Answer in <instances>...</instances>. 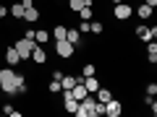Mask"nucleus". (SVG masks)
<instances>
[{
    "instance_id": "1",
    "label": "nucleus",
    "mask_w": 157,
    "mask_h": 117,
    "mask_svg": "<svg viewBox=\"0 0 157 117\" xmlns=\"http://www.w3.org/2000/svg\"><path fill=\"white\" fill-rule=\"evenodd\" d=\"M0 89L6 91V94H26V81H24V76H18L16 70L3 68V70H0Z\"/></svg>"
},
{
    "instance_id": "2",
    "label": "nucleus",
    "mask_w": 157,
    "mask_h": 117,
    "mask_svg": "<svg viewBox=\"0 0 157 117\" xmlns=\"http://www.w3.org/2000/svg\"><path fill=\"white\" fill-rule=\"evenodd\" d=\"M73 115H78V117H94V115H97V101L89 99V96H86V99H81Z\"/></svg>"
},
{
    "instance_id": "3",
    "label": "nucleus",
    "mask_w": 157,
    "mask_h": 117,
    "mask_svg": "<svg viewBox=\"0 0 157 117\" xmlns=\"http://www.w3.org/2000/svg\"><path fill=\"white\" fill-rule=\"evenodd\" d=\"M34 44H37V42H34V39H29V37H24V39H18L16 44V52H18V57H21V60H26L29 55H32V50H34Z\"/></svg>"
},
{
    "instance_id": "4",
    "label": "nucleus",
    "mask_w": 157,
    "mask_h": 117,
    "mask_svg": "<svg viewBox=\"0 0 157 117\" xmlns=\"http://www.w3.org/2000/svg\"><path fill=\"white\" fill-rule=\"evenodd\" d=\"M55 50L60 57H71L73 52H76V44H71L68 39H55Z\"/></svg>"
},
{
    "instance_id": "5",
    "label": "nucleus",
    "mask_w": 157,
    "mask_h": 117,
    "mask_svg": "<svg viewBox=\"0 0 157 117\" xmlns=\"http://www.w3.org/2000/svg\"><path fill=\"white\" fill-rule=\"evenodd\" d=\"M121 112H123V107H121V101H118V99L105 101V115H107V117H118Z\"/></svg>"
},
{
    "instance_id": "6",
    "label": "nucleus",
    "mask_w": 157,
    "mask_h": 117,
    "mask_svg": "<svg viewBox=\"0 0 157 117\" xmlns=\"http://www.w3.org/2000/svg\"><path fill=\"white\" fill-rule=\"evenodd\" d=\"M113 13H115L118 21H126V18H131V5H123V3H118Z\"/></svg>"
},
{
    "instance_id": "7",
    "label": "nucleus",
    "mask_w": 157,
    "mask_h": 117,
    "mask_svg": "<svg viewBox=\"0 0 157 117\" xmlns=\"http://www.w3.org/2000/svg\"><path fill=\"white\" fill-rule=\"evenodd\" d=\"M29 57H32V60L37 62V65H42V62L47 60V55H45V47H39V44H34V50H32V55H29Z\"/></svg>"
},
{
    "instance_id": "8",
    "label": "nucleus",
    "mask_w": 157,
    "mask_h": 117,
    "mask_svg": "<svg viewBox=\"0 0 157 117\" xmlns=\"http://www.w3.org/2000/svg\"><path fill=\"white\" fill-rule=\"evenodd\" d=\"M6 62H8V65H18V62H21L16 47H6Z\"/></svg>"
},
{
    "instance_id": "9",
    "label": "nucleus",
    "mask_w": 157,
    "mask_h": 117,
    "mask_svg": "<svg viewBox=\"0 0 157 117\" xmlns=\"http://www.w3.org/2000/svg\"><path fill=\"white\" fill-rule=\"evenodd\" d=\"M24 21H29V23L39 21V11L34 5H26V8H24Z\"/></svg>"
},
{
    "instance_id": "10",
    "label": "nucleus",
    "mask_w": 157,
    "mask_h": 117,
    "mask_svg": "<svg viewBox=\"0 0 157 117\" xmlns=\"http://www.w3.org/2000/svg\"><path fill=\"white\" fill-rule=\"evenodd\" d=\"M81 83H84V89L89 91V94H94V91L100 89V83H97V78H94V76H84V81H81Z\"/></svg>"
},
{
    "instance_id": "11",
    "label": "nucleus",
    "mask_w": 157,
    "mask_h": 117,
    "mask_svg": "<svg viewBox=\"0 0 157 117\" xmlns=\"http://www.w3.org/2000/svg\"><path fill=\"white\" fill-rule=\"evenodd\" d=\"M73 83H76V76H63L60 78V91H71Z\"/></svg>"
},
{
    "instance_id": "12",
    "label": "nucleus",
    "mask_w": 157,
    "mask_h": 117,
    "mask_svg": "<svg viewBox=\"0 0 157 117\" xmlns=\"http://www.w3.org/2000/svg\"><path fill=\"white\" fill-rule=\"evenodd\" d=\"M147 57H149V62H152V65L157 62V44L152 42V39L147 42Z\"/></svg>"
},
{
    "instance_id": "13",
    "label": "nucleus",
    "mask_w": 157,
    "mask_h": 117,
    "mask_svg": "<svg viewBox=\"0 0 157 117\" xmlns=\"http://www.w3.org/2000/svg\"><path fill=\"white\" fill-rule=\"evenodd\" d=\"M94 94H97V101H102V104H105V101H110V99H113L110 89H102V86H100V89L94 91Z\"/></svg>"
},
{
    "instance_id": "14",
    "label": "nucleus",
    "mask_w": 157,
    "mask_h": 117,
    "mask_svg": "<svg viewBox=\"0 0 157 117\" xmlns=\"http://www.w3.org/2000/svg\"><path fill=\"white\" fill-rule=\"evenodd\" d=\"M86 3H92V0H68V11H76V13H78Z\"/></svg>"
},
{
    "instance_id": "15",
    "label": "nucleus",
    "mask_w": 157,
    "mask_h": 117,
    "mask_svg": "<svg viewBox=\"0 0 157 117\" xmlns=\"http://www.w3.org/2000/svg\"><path fill=\"white\" fill-rule=\"evenodd\" d=\"M8 13H11L13 18H24V3H16V5L8 8Z\"/></svg>"
},
{
    "instance_id": "16",
    "label": "nucleus",
    "mask_w": 157,
    "mask_h": 117,
    "mask_svg": "<svg viewBox=\"0 0 157 117\" xmlns=\"http://www.w3.org/2000/svg\"><path fill=\"white\" fill-rule=\"evenodd\" d=\"M78 18H81V21H92V3H86V5L78 11Z\"/></svg>"
},
{
    "instance_id": "17",
    "label": "nucleus",
    "mask_w": 157,
    "mask_h": 117,
    "mask_svg": "<svg viewBox=\"0 0 157 117\" xmlns=\"http://www.w3.org/2000/svg\"><path fill=\"white\" fill-rule=\"evenodd\" d=\"M66 39L71 42V44H78V39H81V34H78V29H68V31H66Z\"/></svg>"
},
{
    "instance_id": "18",
    "label": "nucleus",
    "mask_w": 157,
    "mask_h": 117,
    "mask_svg": "<svg viewBox=\"0 0 157 117\" xmlns=\"http://www.w3.org/2000/svg\"><path fill=\"white\" fill-rule=\"evenodd\" d=\"M152 11H155V8L144 3V5H139V11H136V13H139V18H149V16H152Z\"/></svg>"
},
{
    "instance_id": "19",
    "label": "nucleus",
    "mask_w": 157,
    "mask_h": 117,
    "mask_svg": "<svg viewBox=\"0 0 157 117\" xmlns=\"http://www.w3.org/2000/svg\"><path fill=\"white\" fill-rule=\"evenodd\" d=\"M66 31H68V26H55L52 29V37L55 39H66Z\"/></svg>"
},
{
    "instance_id": "20",
    "label": "nucleus",
    "mask_w": 157,
    "mask_h": 117,
    "mask_svg": "<svg viewBox=\"0 0 157 117\" xmlns=\"http://www.w3.org/2000/svg\"><path fill=\"white\" fill-rule=\"evenodd\" d=\"M102 29H105V26H102L100 21H89V31L92 34H102Z\"/></svg>"
},
{
    "instance_id": "21",
    "label": "nucleus",
    "mask_w": 157,
    "mask_h": 117,
    "mask_svg": "<svg viewBox=\"0 0 157 117\" xmlns=\"http://www.w3.org/2000/svg\"><path fill=\"white\" fill-rule=\"evenodd\" d=\"M34 42H37V44H45L47 42V31H34Z\"/></svg>"
},
{
    "instance_id": "22",
    "label": "nucleus",
    "mask_w": 157,
    "mask_h": 117,
    "mask_svg": "<svg viewBox=\"0 0 157 117\" xmlns=\"http://www.w3.org/2000/svg\"><path fill=\"white\" fill-rule=\"evenodd\" d=\"M47 91H52V94H55V91H60V81H55V78H52L50 83H47Z\"/></svg>"
},
{
    "instance_id": "23",
    "label": "nucleus",
    "mask_w": 157,
    "mask_h": 117,
    "mask_svg": "<svg viewBox=\"0 0 157 117\" xmlns=\"http://www.w3.org/2000/svg\"><path fill=\"white\" fill-rule=\"evenodd\" d=\"M94 70H97L94 65H84L81 68V76H94Z\"/></svg>"
},
{
    "instance_id": "24",
    "label": "nucleus",
    "mask_w": 157,
    "mask_h": 117,
    "mask_svg": "<svg viewBox=\"0 0 157 117\" xmlns=\"http://www.w3.org/2000/svg\"><path fill=\"white\" fill-rule=\"evenodd\" d=\"M86 31H89V21H81L78 23V34H86Z\"/></svg>"
},
{
    "instance_id": "25",
    "label": "nucleus",
    "mask_w": 157,
    "mask_h": 117,
    "mask_svg": "<svg viewBox=\"0 0 157 117\" xmlns=\"http://www.w3.org/2000/svg\"><path fill=\"white\" fill-rule=\"evenodd\" d=\"M157 94V83H149L147 86V96H155Z\"/></svg>"
},
{
    "instance_id": "26",
    "label": "nucleus",
    "mask_w": 157,
    "mask_h": 117,
    "mask_svg": "<svg viewBox=\"0 0 157 117\" xmlns=\"http://www.w3.org/2000/svg\"><path fill=\"white\" fill-rule=\"evenodd\" d=\"M6 13H8V8H6V5H0V18H6Z\"/></svg>"
},
{
    "instance_id": "27",
    "label": "nucleus",
    "mask_w": 157,
    "mask_h": 117,
    "mask_svg": "<svg viewBox=\"0 0 157 117\" xmlns=\"http://www.w3.org/2000/svg\"><path fill=\"white\" fill-rule=\"evenodd\" d=\"M147 5H152V8H155V5H157V0H147Z\"/></svg>"
},
{
    "instance_id": "28",
    "label": "nucleus",
    "mask_w": 157,
    "mask_h": 117,
    "mask_svg": "<svg viewBox=\"0 0 157 117\" xmlns=\"http://www.w3.org/2000/svg\"><path fill=\"white\" fill-rule=\"evenodd\" d=\"M113 3H115V5H118V3H123V0H113Z\"/></svg>"
},
{
    "instance_id": "29",
    "label": "nucleus",
    "mask_w": 157,
    "mask_h": 117,
    "mask_svg": "<svg viewBox=\"0 0 157 117\" xmlns=\"http://www.w3.org/2000/svg\"><path fill=\"white\" fill-rule=\"evenodd\" d=\"M0 55H3V50H0Z\"/></svg>"
}]
</instances>
